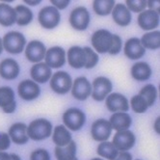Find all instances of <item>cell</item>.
Returning <instances> with one entry per match:
<instances>
[{
	"label": "cell",
	"instance_id": "44",
	"mask_svg": "<svg viewBox=\"0 0 160 160\" xmlns=\"http://www.w3.org/2000/svg\"><path fill=\"white\" fill-rule=\"evenodd\" d=\"M154 129L157 134H160V117H158L154 122Z\"/></svg>",
	"mask_w": 160,
	"mask_h": 160
},
{
	"label": "cell",
	"instance_id": "46",
	"mask_svg": "<svg viewBox=\"0 0 160 160\" xmlns=\"http://www.w3.org/2000/svg\"><path fill=\"white\" fill-rule=\"evenodd\" d=\"M11 156V160H21L20 156L17 153H10Z\"/></svg>",
	"mask_w": 160,
	"mask_h": 160
},
{
	"label": "cell",
	"instance_id": "2",
	"mask_svg": "<svg viewBox=\"0 0 160 160\" xmlns=\"http://www.w3.org/2000/svg\"><path fill=\"white\" fill-rule=\"evenodd\" d=\"M3 48L10 54H20L25 49L26 39L22 33L18 31L7 32L3 39Z\"/></svg>",
	"mask_w": 160,
	"mask_h": 160
},
{
	"label": "cell",
	"instance_id": "42",
	"mask_svg": "<svg viewBox=\"0 0 160 160\" xmlns=\"http://www.w3.org/2000/svg\"><path fill=\"white\" fill-rule=\"evenodd\" d=\"M147 6L150 7V10L155 11L159 14V1H147Z\"/></svg>",
	"mask_w": 160,
	"mask_h": 160
},
{
	"label": "cell",
	"instance_id": "37",
	"mask_svg": "<svg viewBox=\"0 0 160 160\" xmlns=\"http://www.w3.org/2000/svg\"><path fill=\"white\" fill-rule=\"evenodd\" d=\"M30 160H51L48 151L45 148H37L30 154Z\"/></svg>",
	"mask_w": 160,
	"mask_h": 160
},
{
	"label": "cell",
	"instance_id": "13",
	"mask_svg": "<svg viewBox=\"0 0 160 160\" xmlns=\"http://www.w3.org/2000/svg\"><path fill=\"white\" fill-rule=\"evenodd\" d=\"M45 53H47V48L41 41H31L25 48L26 59L34 64L42 62L44 58Z\"/></svg>",
	"mask_w": 160,
	"mask_h": 160
},
{
	"label": "cell",
	"instance_id": "45",
	"mask_svg": "<svg viewBox=\"0 0 160 160\" xmlns=\"http://www.w3.org/2000/svg\"><path fill=\"white\" fill-rule=\"evenodd\" d=\"M0 160H11L10 153L6 152H0Z\"/></svg>",
	"mask_w": 160,
	"mask_h": 160
},
{
	"label": "cell",
	"instance_id": "28",
	"mask_svg": "<svg viewBox=\"0 0 160 160\" xmlns=\"http://www.w3.org/2000/svg\"><path fill=\"white\" fill-rule=\"evenodd\" d=\"M54 154L57 160H74L76 158V143L72 141L65 147H55Z\"/></svg>",
	"mask_w": 160,
	"mask_h": 160
},
{
	"label": "cell",
	"instance_id": "38",
	"mask_svg": "<svg viewBox=\"0 0 160 160\" xmlns=\"http://www.w3.org/2000/svg\"><path fill=\"white\" fill-rule=\"evenodd\" d=\"M122 47V42L121 37L119 35H116V34H113L112 47H111L110 50L108 51V53L111 55H117L121 52Z\"/></svg>",
	"mask_w": 160,
	"mask_h": 160
},
{
	"label": "cell",
	"instance_id": "15",
	"mask_svg": "<svg viewBox=\"0 0 160 160\" xmlns=\"http://www.w3.org/2000/svg\"><path fill=\"white\" fill-rule=\"evenodd\" d=\"M66 51L63 48L52 47L47 50L44 60L50 68H59L66 64Z\"/></svg>",
	"mask_w": 160,
	"mask_h": 160
},
{
	"label": "cell",
	"instance_id": "32",
	"mask_svg": "<svg viewBox=\"0 0 160 160\" xmlns=\"http://www.w3.org/2000/svg\"><path fill=\"white\" fill-rule=\"evenodd\" d=\"M115 6L114 0H96L93 2L94 12L100 17H105L112 13V10Z\"/></svg>",
	"mask_w": 160,
	"mask_h": 160
},
{
	"label": "cell",
	"instance_id": "11",
	"mask_svg": "<svg viewBox=\"0 0 160 160\" xmlns=\"http://www.w3.org/2000/svg\"><path fill=\"white\" fill-rule=\"evenodd\" d=\"M72 95L79 101L86 100L92 95V84L85 76L77 77L74 79V82H72Z\"/></svg>",
	"mask_w": 160,
	"mask_h": 160
},
{
	"label": "cell",
	"instance_id": "33",
	"mask_svg": "<svg viewBox=\"0 0 160 160\" xmlns=\"http://www.w3.org/2000/svg\"><path fill=\"white\" fill-rule=\"evenodd\" d=\"M139 95L147 101L148 106L152 107L157 98V89L152 84H148L140 90Z\"/></svg>",
	"mask_w": 160,
	"mask_h": 160
},
{
	"label": "cell",
	"instance_id": "8",
	"mask_svg": "<svg viewBox=\"0 0 160 160\" xmlns=\"http://www.w3.org/2000/svg\"><path fill=\"white\" fill-rule=\"evenodd\" d=\"M70 24L77 31L86 30L90 24L91 17L86 7L79 6L72 11L70 15Z\"/></svg>",
	"mask_w": 160,
	"mask_h": 160
},
{
	"label": "cell",
	"instance_id": "5",
	"mask_svg": "<svg viewBox=\"0 0 160 160\" xmlns=\"http://www.w3.org/2000/svg\"><path fill=\"white\" fill-rule=\"evenodd\" d=\"M40 24L45 29H53L58 26L61 20L59 10L53 6H45L42 8L38 15Z\"/></svg>",
	"mask_w": 160,
	"mask_h": 160
},
{
	"label": "cell",
	"instance_id": "10",
	"mask_svg": "<svg viewBox=\"0 0 160 160\" xmlns=\"http://www.w3.org/2000/svg\"><path fill=\"white\" fill-rule=\"evenodd\" d=\"M136 137L130 130L117 131L113 137L112 144L120 152H128L134 147Z\"/></svg>",
	"mask_w": 160,
	"mask_h": 160
},
{
	"label": "cell",
	"instance_id": "31",
	"mask_svg": "<svg viewBox=\"0 0 160 160\" xmlns=\"http://www.w3.org/2000/svg\"><path fill=\"white\" fill-rule=\"evenodd\" d=\"M97 153L98 156L106 158L108 160H114L119 153V151L112 144V142L105 141L101 142L97 148Z\"/></svg>",
	"mask_w": 160,
	"mask_h": 160
},
{
	"label": "cell",
	"instance_id": "43",
	"mask_svg": "<svg viewBox=\"0 0 160 160\" xmlns=\"http://www.w3.org/2000/svg\"><path fill=\"white\" fill-rule=\"evenodd\" d=\"M25 4H27L28 6H37L39 5L42 1L41 0H24L23 1Z\"/></svg>",
	"mask_w": 160,
	"mask_h": 160
},
{
	"label": "cell",
	"instance_id": "22",
	"mask_svg": "<svg viewBox=\"0 0 160 160\" xmlns=\"http://www.w3.org/2000/svg\"><path fill=\"white\" fill-rule=\"evenodd\" d=\"M123 51L125 56L131 60L140 59L146 53V49L143 48L140 39L138 38H130L125 42Z\"/></svg>",
	"mask_w": 160,
	"mask_h": 160
},
{
	"label": "cell",
	"instance_id": "7",
	"mask_svg": "<svg viewBox=\"0 0 160 160\" xmlns=\"http://www.w3.org/2000/svg\"><path fill=\"white\" fill-rule=\"evenodd\" d=\"M111 80L104 76H98L92 83V98L96 101H103L112 92Z\"/></svg>",
	"mask_w": 160,
	"mask_h": 160
},
{
	"label": "cell",
	"instance_id": "16",
	"mask_svg": "<svg viewBox=\"0 0 160 160\" xmlns=\"http://www.w3.org/2000/svg\"><path fill=\"white\" fill-rule=\"evenodd\" d=\"M105 105L110 112H127L129 109L128 99L119 93H112L108 95L105 100Z\"/></svg>",
	"mask_w": 160,
	"mask_h": 160
},
{
	"label": "cell",
	"instance_id": "18",
	"mask_svg": "<svg viewBox=\"0 0 160 160\" xmlns=\"http://www.w3.org/2000/svg\"><path fill=\"white\" fill-rule=\"evenodd\" d=\"M8 135L13 142L17 145H24L29 141L27 134V125L24 122H16L9 128Z\"/></svg>",
	"mask_w": 160,
	"mask_h": 160
},
{
	"label": "cell",
	"instance_id": "4",
	"mask_svg": "<svg viewBox=\"0 0 160 160\" xmlns=\"http://www.w3.org/2000/svg\"><path fill=\"white\" fill-rule=\"evenodd\" d=\"M113 34L106 29H99L94 32L91 38L93 48L98 53L103 54L110 50L112 47Z\"/></svg>",
	"mask_w": 160,
	"mask_h": 160
},
{
	"label": "cell",
	"instance_id": "20",
	"mask_svg": "<svg viewBox=\"0 0 160 160\" xmlns=\"http://www.w3.org/2000/svg\"><path fill=\"white\" fill-rule=\"evenodd\" d=\"M30 76L36 83H47L52 76L51 68L43 62L34 64L30 70Z\"/></svg>",
	"mask_w": 160,
	"mask_h": 160
},
{
	"label": "cell",
	"instance_id": "9",
	"mask_svg": "<svg viewBox=\"0 0 160 160\" xmlns=\"http://www.w3.org/2000/svg\"><path fill=\"white\" fill-rule=\"evenodd\" d=\"M18 94L19 98L26 101H31L39 98L41 88L38 83L31 79H24L18 85Z\"/></svg>",
	"mask_w": 160,
	"mask_h": 160
},
{
	"label": "cell",
	"instance_id": "40",
	"mask_svg": "<svg viewBox=\"0 0 160 160\" xmlns=\"http://www.w3.org/2000/svg\"><path fill=\"white\" fill-rule=\"evenodd\" d=\"M50 2L53 5V7H55L57 10H64L70 5L71 1H68V0H62V1H58V0H51Z\"/></svg>",
	"mask_w": 160,
	"mask_h": 160
},
{
	"label": "cell",
	"instance_id": "1",
	"mask_svg": "<svg viewBox=\"0 0 160 160\" xmlns=\"http://www.w3.org/2000/svg\"><path fill=\"white\" fill-rule=\"evenodd\" d=\"M52 133V123L43 118L32 121L27 125V134L33 141H42L48 139Z\"/></svg>",
	"mask_w": 160,
	"mask_h": 160
},
{
	"label": "cell",
	"instance_id": "35",
	"mask_svg": "<svg viewBox=\"0 0 160 160\" xmlns=\"http://www.w3.org/2000/svg\"><path fill=\"white\" fill-rule=\"evenodd\" d=\"M84 51H85V54H86V65L84 68H93L97 66V64L98 63V53H96L92 48H90L88 47H85L83 48Z\"/></svg>",
	"mask_w": 160,
	"mask_h": 160
},
{
	"label": "cell",
	"instance_id": "47",
	"mask_svg": "<svg viewBox=\"0 0 160 160\" xmlns=\"http://www.w3.org/2000/svg\"><path fill=\"white\" fill-rule=\"evenodd\" d=\"M3 50H4V48H3V42H2V39L0 38V55L2 54Z\"/></svg>",
	"mask_w": 160,
	"mask_h": 160
},
{
	"label": "cell",
	"instance_id": "34",
	"mask_svg": "<svg viewBox=\"0 0 160 160\" xmlns=\"http://www.w3.org/2000/svg\"><path fill=\"white\" fill-rule=\"evenodd\" d=\"M130 105H131L132 110L135 113H138V114L145 113L148 110V108L147 101L140 95H136V96L131 98V99H130Z\"/></svg>",
	"mask_w": 160,
	"mask_h": 160
},
{
	"label": "cell",
	"instance_id": "25",
	"mask_svg": "<svg viewBox=\"0 0 160 160\" xmlns=\"http://www.w3.org/2000/svg\"><path fill=\"white\" fill-rule=\"evenodd\" d=\"M17 21V13L15 8L7 3H0V25L4 27L12 26Z\"/></svg>",
	"mask_w": 160,
	"mask_h": 160
},
{
	"label": "cell",
	"instance_id": "12",
	"mask_svg": "<svg viewBox=\"0 0 160 160\" xmlns=\"http://www.w3.org/2000/svg\"><path fill=\"white\" fill-rule=\"evenodd\" d=\"M112 133V128L109 122L105 119H98L95 121L91 128V135L95 141L105 142L109 139Z\"/></svg>",
	"mask_w": 160,
	"mask_h": 160
},
{
	"label": "cell",
	"instance_id": "19",
	"mask_svg": "<svg viewBox=\"0 0 160 160\" xmlns=\"http://www.w3.org/2000/svg\"><path fill=\"white\" fill-rule=\"evenodd\" d=\"M20 72L18 63L13 58H6L0 62V76L6 80L18 78Z\"/></svg>",
	"mask_w": 160,
	"mask_h": 160
},
{
	"label": "cell",
	"instance_id": "26",
	"mask_svg": "<svg viewBox=\"0 0 160 160\" xmlns=\"http://www.w3.org/2000/svg\"><path fill=\"white\" fill-rule=\"evenodd\" d=\"M131 76L137 81H146L150 79L152 71L151 66L146 62H138L131 67Z\"/></svg>",
	"mask_w": 160,
	"mask_h": 160
},
{
	"label": "cell",
	"instance_id": "30",
	"mask_svg": "<svg viewBox=\"0 0 160 160\" xmlns=\"http://www.w3.org/2000/svg\"><path fill=\"white\" fill-rule=\"evenodd\" d=\"M17 23L19 26H26L33 20V12L25 5H18L16 8Z\"/></svg>",
	"mask_w": 160,
	"mask_h": 160
},
{
	"label": "cell",
	"instance_id": "36",
	"mask_svg": "<svg viewBox=\"0 0 160 160\" xmlns=\"http://www.w3.org/2000/svg\"><path fill=\"white\" fill-rule=\"evenodd\" d=\"M125 2H127L125 6L129 10V12L132 11L134 13H142L147 8V1H145V0H140V1L128 0V1H125Z\"/></svg>",
	"mask_w": 160,
	"mask_h": 160
},
{
	"label": "cell",
	"instance_id": "39",
	"mask_svg": "<svg viewBox=\"0 0 160 160\" xmlns=\"http://www.w3.org/2000/svg\"><path fill=\"white\" fill-rule=\"evenodd\" d=\"M11 147V139L8 133L0 132V152H5Z\"/></svg>",
	"mask_w": 160,
	"mask_h": 160
},
{
	"label": "cell",
	"instance_id": "50",
	"mask_svg": "<svg viewBox=\"0 0 160 160\" xmlns=\"http://www.w3.org/2000/svg\"><path fill=\"white\" fill-rule=\"evenodd\" d=\"M136 160H141V159H136Z\"/></svg>",
	"mask_w": 160,
	"mask_h": 160
},
{
	"label": "cell",
	"instance_id": "14",
	"mask_svg": "<svg viewBox=\"0 0 160 160\" xmlns=\"http://www.w3.org/2000/svg\"><path fill=\"white\" fill-rule=\"evenodd\" d=\"M0 108L6 114H12L17 109L15 92L9 86L0 87Z\"/></svg>",
	"mask_w": 160,
	"mask_h": 160
},
{
	"label": "cell",
	"instance_id": "17",
	"mask_svg": "<svg viewBox=\"0 0 160 160\" xmlns=\"http://www.w3.org/2000/svg\"><path fill=\"white\" fill-rule=\"evenodd\" d=\"M137 22L141 29L151 31L159 25V14L152 10H145L139 14Z\"/></svg>",
	"mask_w": 160,
	"mask_h": 160
},
{
	"label": "cell",
	"instance_id": "6",
	"mask_svg": "<svg viewBox=\"0 0 160 160\" xmlns=\"http://www.w3.org/2000/svg\"><path fill=\"white\" fill-rule=\"evenodd\" d=\"M72 78L67 72H57L50 78V88L58 95L67 94L72 89Z\"/></svg>",
	"mask_w": 160,
	"mask_h": 160
},
{
	"label": "cell",
	"instance_id": "29",
	"mask_svg": "<svg viewBox=\"0 0 160 160\" xmlns=\"http://www.w3.org/2000/svg\"><path fill=\"white\" fill-rule=\"evenodd\" d=\"M140 42L143 45V48L146 49L155 50L160 48V32L159 31H152L145 33L140 39Z\"/></svg>",
	"mask_w": 160,
	"mask_h": 160
},
{
	"label": "cell",
	"instance_id": "27",
	"mask_svg": "<svg viewBox=\"0 0 160 160\" xmlns=\"http://www.w3.org/2000/svg\"><path fill=\"white\" fill-rule=\"evenodd\" d=\"M52 141L56 147H65L72 141V137L65 125H57L52 132Z\"/></svg>",
	"mask_w": 160,
	"mask_h": 160
},
{
	"label": "cell",
	"instance_id": "23",
	"mask_svg": "<svg viewBox=\"0 0 160 160\" xmlns=\"http://www.w3.org/2000/svg\"><path fill=\"white\" fill-rule=\"evenodd\" d=\"M108 122L112 129H115L117 131H122L128 130V128L131 127L132 119L127 112H116L110 117V120Z\"/></svg>",
	"mask_w": 160,
	"mask_h": 160
},
{
	"label": "cell",
	"instance_id": "48",
	"mask_svg": "<svg viewBox=\"0 0 160 160\" xmlns=\"http://www.w3.org/2000/svg\"><path fill=\"white\" fill-rule=\"evenodd\" d=\"M91 160H104V159L99 158V157H97V158H93V159H91Z\"/></svg>",
	"mask_w": 160,
	"mask_h": 160
},
{
	"label": "cell",
	"instance_id": "49",
	"mask_svg": "<svg viewBox=\"0 0 160 160\" xmlns=\"http://www.w3.org/2000/svg\"><path fill=\"white\" fill-rule=\"evenodd\" d=\"M74 160H78V159H77V158H75V159H74Z\"/></svg>",
	"mask_w": 160,
	"mask_h": 160
},
{
	"label": "cell",
	"instance_id": "41",
	"mask_svg": "<svg viewBox=\"0 0 160 160\" xmlns=\"http://www.w3.org/2000/svg\"><path fill=\"white\" fill-rule=\"evenodd\" d=\"M114 160H132V155L128 152H121Z\"/></svg>",
	"mask_w": 160,
	"mask_h": 160
},
{
	"label": "cell",
	"instance_id": "24",
	"mask_svg": "<svg viewBox=\"0 0 160 160\" xmlns=\"http://www.w3.org/2000/svg\"><path fill=\"white\" fill-rule=\"evenodd\" d=\"M112 18L115 23L120 26H128L131 22V13L125 4H116L112 10Z\"/></svg>",
	"mask_w": 160,
	"mask_h": 160
},
{
	"label": "cell",
	"instance_id": "3",
	"mask_svg": "<svg viewBox=\"0 0 160 160\" xmlns=\"http://www.w3.org/2000/svg\"><path fill=\"white\" fill-rule=\"evenodd\" d=\"M86 122L85 113L79 108H70L63 114L64 125L72 131L80 130Z\"/></svg>",
	"mask_w": 160,
	"mask_h": 160
},
{
	"label": "cell",
	"instance_id": "21",
	"mask_svg": "<svg viewBox=\"0 0 160 160\" xmlns=\"http://www.w3.org/2000/svg\"><path fill=\"white\" fill-rule=\"evenodd\" d=\"M66 55L68 58V63L72 68H75V70H79V68L85 67L86 54L82 48L78 47V45L72 47L71 48H68Z\"/></svg>",
	"mask_w": 160,
	"mask_h": 160
}]
</instances>
